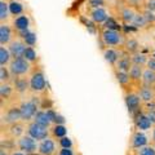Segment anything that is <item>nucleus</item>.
I'll list each match as a JSON object with an SVG mask.
<instances>
[{
  "label": "nucleus",
  "mask_w": 155,
  "mask_h": 155,
  "mask_svg": "<svg viewBox=\"0 0 155 155\" xmlns=\"http://www.w3.org/2000/svg\"><path fill=\"white\" fill-rule=\"evenodd\" d=\"M127 40V38L124 36V34L120 30H115V28H104L101 31V41L105 47L110 48H120L124 47V43Z\"/></svg>",
  "instance_id": "nucleus-1"
},
{
  "label": "nucleus",
  "mask_w": 155,
  "mask_h": 155,
  "mask_svg": "<svg viewBox=\"0 0 155 155\" xmlns=\"http://www.w3.org/2000/svg\"><path fill=\"white\" fill-rule=\"evenodd\" d=\"M8 67H9V70H11L13 78L27 76L28 74H31V71H32V64H30V62L23 57L13 58Z\"/></svg>",
  "instance_id": "nucleus-2"
},
{
  "label": "nucleus",
  "mask_w": 155,
  "mask_h": 155,
  "mask_svg": "<svg viewBox=\"0 0 155 155\" xmlns=\"http://www.w3.org/2000/svg\"><path fill=\"white\" fill-rule=\"evenodd\" d=\"M124 104H125V106H127L128 113L130 114L132 118H134L138 113H141L142 111L143 102H142V100L140 98L137 92L125 91L124 92Z\"/></svg>",
  "instance_id": "nucleus-3"
},
{
  "label": "nucleus",
  "mask_w": 155,
  "mask_h": 155,
  "mask_svg": "<svg viewBox=\"0 0 155 155\" xmlns=\"http://www.w3.org/2000/svg\"><path fill=\"white\" fill-rule=\"evenodd\" d=\"M47 88L45 75L41 69H32L30 74V91L32 93H40Z\"/></svg>",
  "instance_id": "nucleus-4"
},
{
  "label": "nucleus",
  "mask_w": 155,
  "mask_h": 155,
  "mask_svg": "<svg viewBox=\"0 0 155 155\" xmlns=\"http://www.w3.org/2000/svg\"><path fill=\"white\" fill-rule=\"evenodd\" d=\"M26 134L31 136L32 138H35L38 142L43 141L48 137H51V128H45L43 125L38 124L36 122H30L27 123V127H26Z\"/></svg>",
  "instance_id": "nucleus-5"
},
{
  "label": "nucleus",
  "mask_w": 155,
  "mask_h": 155,
  "mask_svg": "<svg viewBox=\"0 0 155 155\" xmlns=\"http://www.w3.org/2000/svg\"><path fill=\"white\" fill-rule=\"evenodd\" d=\"M19 109H21V114H22V120L25 123H30L35 118L36 113L39 111V106H38V101L35 98L23 101V102L19 105Z\"/></svg>",
  "instance_id": "nucleus-6"
},
{
  "label": "nucleus",
  "mask_w": 155,
  "mask_h": 155,
  "mask_svg": "<svg viewBox=\"0 0 155 155\" xmlns=\"http://www.w3.org/2000/svg\"><path fill=\"white\" fill-rule=\"evenodd\" d=\"M16 146L19 151H23L26 154H34V153H38L39 142L35 138H32L31 136L25 133L22 137H19L16 141Z\"/></svg>",
  "instance_id": "nucleus-7"
},
{
  "label": "nucleus",
  "mask_w": 155,
  "mask_h": 155,
  "mask_svg": "<svg viewBox=\"0 0 155 155\" xmlns=\"http://www.w3.org/2000/svg\"><path fill=\"white\" fill-rule=\"evenodd\" d=\"M26 127H27V123H25L23 120H19V122L5 125L7 138L13 140V141H17L19 137H22V136L26 133Z\"/></svg>",
  "instance_id": "nucleus-8"
},
{
  "label": "nucleus",
  "mask_w": 155,
  "mask_h": 155,
  "mask_svg": "<svg viewBox=\"0 0 155 155\" xmlns=\"http://www.w3.org/2000/svg\"><path fill=\"white\" fill-rule=\"evenodd\" d=\"M88 18L93 23H96V25H105L110 19V14L105 9V7L91 8L88 11Z\"/></svg>",
  "instance_id": "nucleus-9"
},
{
  "label": "nucleus",
  "mask_w": 155,
  "mask_h": 155,
  "mask_svg": "<svg viewBox=\"0 0 155 155\" xmlns=\"http://www.w3.org/2000/svg\"><path fill=\"white\" fill-rule=\"evenodd\" d=\"M22 120V114H21V109L19 106H12L5 110V113H2V127L4 124H12Z\"/></svg>",
  "instance_id": "nucleus-10"
},
{
  "label": "nucleus",
  "mask_w": 155,
  "mask_h": 155,
  "mask_svg": "<svg viewBox=\"0 0 155 155\" xmlns=\"http://www.w3.org/2000/svg\"><path fill=\"white\" fill-rule=\"evenodd\" d=\"M57 146H58V143L56 140L52 137H48L39 142L38 153L40 155H57L58 150H60V149H57Z\"/></svg>",
  "instance_id": "nucleus-11"
},
{
  "label": "nucleus",
  "mask_w": 155,
  "mask_h": 155,
  "mask_svg": "<svg viewBox=\"0 0 155 155\" xmlns=\"http://www.w3.org/2000/svg\"><path fill=\"white\" fill-rule=\"evenodd\" d=\"M30 17L27 16V14H21V16L18 17H14L13 21H12V27L14 28V31H16L17 35L19 34H23L30 30Z\"/></svg>",
  "instance_id": "nucleus-12"
},
{
  "label": "nucleus",
  "mask_w": 155,
  "mask_h": 155,
  "mask_svg": "<svg viewBox=\"0 0 155 155\" xmlns=\"http://www.w3.org/2000/svg\"><path fill=\"white\" fill-rule=\"evenodd\" d=\"M129 145L132 149L138 150V149L149 145V138H147V136L145 134V132L136 129V130H133V133L129 138Z\"/></svg>",
  "instance_id": "nucleus-13"
},
{
  "label": "nucleus",
  "mask_w": 155,
  "mask_h": 155,
  "mask_svg": "<svg viewBox=\"0 0 155 155\" xmlns=\"http://www.w3.org/2000/svg\"><path fill=\"white\" fill-rule=\"evenodd\" d=\"M14 28L8 23H0V45L8 47L14 40Z\"/></svg>",
  "instance_id": "nucleus-14"
},
{
  "label": "nucleus",
  "mask_w": 155,
  "mask_h": 155,
  "mask_svg": "<svg viewBox=\"0 0 155 155\" xmlns=\"http://www.w3.org/2000/svg\"><path fill=\"white\" fill-rule=\"evenodd\" d=\"M133 124H134L136 129L142 130V132H146V130H149V129H153V127H154V124L151 123V120L147 118V115L143 113V110L133 118Z\"/></svg>",
  "instance_id": "nucleus-15"
},
{
  "label": "nucleus",
  "mask_w": 155,
  "mask_h": 155,
  "mask_svg": "<svg viewBox=\"0 0 155 155\" xmlns=\"http://www.w3.org/2000/svg\"><path fill=\"white\" fill-rule=\"evenodd\" d=\"M137 9H134L132 7H128V5H124L120 8L119 11V19L122 21L123 25L125 26H130L133 23V19L136 17V14H137Z\"/></svg>",
  "instance_id": "nucleus-16"
},
{
  "label": "nucleus",
  "mask_w": 155,
  "mask_h": 155,
  "mask_svg": "<svg viewBox=\"0 0 155 155\" xmlns=\"http://www.w3.org/2000/svg\"><path fill=\"white\" fill-rule=\"evenodd\" d=\"M137 93L140 96V98L142 100L143 104L154 102V100H155V89H154V87L141 84V85H138V88H137Z\"/></svg>",
  "instance_id": "nucleus-17"
},
{
  "label": "nucleus",
  "mask_w": 155,
  "mask_h": 155,
  "mask_svg": "<svg viewBox=\"0 0 155 155\" xmlns=\"http://www.w3.org/2000/svg\"><path fill=\"white\" fill-rule=\"evenodd\" d=\"M12 84L14 87L17 94H25L26 92L30 89V78L27 76H17L13 78Z\"/></svg>",
  "instance_id": "nucleus-18"
},
{
  "label": "nucleus",
  "mask_w": 155,
  "mask_h": 155,
  "mask_svg": "<svg viewBox=\"0 0 155 155\" xmlns=\"http://www.w3.org/2000/svg\"><path fill=\"white\" fill-rule=\"evenodd\" d=\"M26 48H27V45L25 44V41H23L22 39H14L11 44L8 45V49H9V52L12 53L13 58L23 57Z\"/></svg>",
  "instance_id": "nucleus-19"
},
{
  "label": "nucleus",
  "mask_w": 155,
  "mask_h": 155,
  "mask_svg": "<svg viewBox=\"0 0 155 155\" xmlns=\"http://www.w3.org/2000/svg\"><path fill=\"white\" fill-rule=\"evenodd\" d=\"M102 56H104V60L107 62L109 65L111 66H115L116 62H118V60L120 58V52L116 49V48H110V47H106L105 49L102 51Z\"/></svg>",
  "instance_id": "nucleus-20"
},
{
  "label": "nucleus",
  "mask_w": 155,
  "mask_h": 155,
  "mask_svg": "<svg viewBox=\"0 0 155 155\" xmlns=\"http://www.w3.org/2000/svg\"><path fill=\"white\" fill-rule=\"evenodd\" d=\"M143 71L145 67L143 66H138V65H132L129 70V76L132 79L133 84L141 85L142 84V76H143Z\"/></svg>",
  "instance_id": "nucleus-21"
},
{
  "label": "nucleus",
  "mask_w": 155,
  "mask_h": 155,
  "mask_svg": "<svg viewBox=\"0 0 155 155\" xmlns=\"http://www.w3.org/2000/svg\"><path fill=\"white\" fill-rule=\"evenodd\" d=\"M115 79L119 83V85L122 87L124 91H127L130 85L133 84L132 79L129 76V72H124V71H116L115 70Z\"/></svg>",
  "instance_id": "nucleus-22"
},
{
  "label": "nucleus",
  "mask_w": 155,
  "mask_h": 155,
  "mask_svg": "<svg viewBox=\"0 0 155 155\" xmlns=\"http://www.w3.org/2000/svg\"><path fill=\"white\" fill-rule=\"evenodd\" d=\"M34 122H36L38 124H40L45 128H51L53 125V122L49 118V115H48L47 110H39L35 115V118H34Z\"/></svg>",
  "instance_id": "nucleus-23"
},
{
  "label": "nucleus",
  "mask_w": 155,
  "mask_h": 155,
  "mask_svg": "<svg viewBox=\"0 0 155 155\" xmlns=\"http://www.w3.org/2000/svg\"><path fill=\"white\" fill-rule=\"evenodd\" d=\"M132 61H130V56L125 54V56H120V58L116 62V65L114 66V69L116 71H124V72H129L130 67H132Z\"/></svg>",
  "instance_id": "nucleus-24"
},
{
  "label": "nucleus",
  "mask_w": 155,
  "mask_h": 155,
  "mask_svg": "<svg viewBox=\"0 0 155 155\" xmlns=\"http://www.w3.org/2000/svg\"><path fill=\"white\" fill-rule=\"evenodd\" d=\"M14 93H16V91H14V87L12 83H0V98H2V102L11 100Z\"/></svg>",
  "instance_id": "nucleus-25"
},
{
  "label": "nucleus",
  "mask_w": 155,
  "mask_h": 155,
  "mask_svg": "<svg viewBox=\"0 0 155 155\" xmlns=\"http://www.w3.org/2000/svg\"><path fill=\"white\" fill-rule=\"evenodd\" d=\"M9 12L13 18L18 17L21 14H25V5L19 0H9Z\"/></svg>",
  "instance_id": "nucleus-26"
},
{
  "label": "nucleus",
  "mask_w": 155,
  "mask_h": 155,
  "mask_svg": "<svg viewBox=\"0 0 155 155\" xmlns=\"http://www.w3.org/2000/svg\"><path fill=\"white\" fill-rule=\"evenodd\" d=\"M123 49L127 54L130 56V54H133V53L140 52V43H138L137 39H134V38H127Z\"/></svg>",
  "instance_id": "nucleus-27"
},
{
  "label": "nucleus",
  "mask_w": 155,
  "mask_h": 155,
  "mask_svg": "<svg viewBox=\"0 0 155 155\" xmlns=\"http://www.w3.org/2000/svg\"><path fill=\"white\" fill-rule=\"evenodd\" d=\"M67 136V128L65 124H53L51 127V137L58 141L60 138Z\"/></svg>",
  "instance_id": "nucleus-28"
},
{
  "label": "nucleus",
  "mask_w": 155,
  "mask_h": 155,
  "mask_svg": "<svg viewBox=\"0 0 155 155\" xmlns=\"http://www.w3.org/2000/svg\"><path fill=\"white\" fill-rule=\"evenodd\" d=\"M12 60H13V56L9 52L8 47L0 45V66H9Z\"/></svg>",
  "instance_id": "nucleus-29"
},
{
  "label": "nucleus",
  "mask_w": 155,
  "mask_h": 155,
  "mask_svg": "<svg viewBox=\"0 0 155 155\" xmlns=\"http://www.w3.org/2000/svg\"><path fill=\"white\" fill-rule=\"evenodd\" d=\"M9 17H11L9 2H7V0H0V23H7Z\"/></svg>",
  "instance_id": "nucleus-30"
},
{
  "label": "nucleus",
  "mask_w": 155,
  "mask_h": 155,
  "mask_svg": "<svg viewBox=\"0 0 155 155\" xmlns=\"http://www.w3.org/2000/svg\"><path fill=\"white\" fill-rule=\"evenodd\" d=\"M19 39H22L23 41H25V44L27 47H35L36 45V34L32 32V31H26L23 34H19Z\"/></svg>",
  "instance_id": "nucleus-31"
},
{
  "label": "nucleus",
  "mask_w": 155,
  "mask_h": 155,
  "mask_svg": "<svg viewBox=\"0 0 155 155\" xmlns=\"http://www.w3.org/2000/svg\"><path fill=\"white\" fill-rule=\"evenodd\" d=\"M147 60L149 57L145 54V53H141V52H137V53H133L130 54V61H132L133 65H138V66H146L147 64Z\"/></svg>",
  "instance_id": "nucleus-32"
},
{
  "label": "nucleus",
  "mask_w": 155,
  "mask_h": 155,
  "mask_svg": "<svg viewBox=\"0 0 155 155\" xmlns=\"http://www.w3.org/2000/svg\"><path fill=\"white\" fill-rule=\"evenodd\" d=\"M132 26H134L136 28H146V27L149 26L147 19H146V17L143 16V13H142L141 11H138L137 14H136Z\"/></svg>",
  "instance_id": "nucleus-33"
},
{
  "label": "nucleus",
  "mask_w": 155,
  "mask_h": 155,
  "mask_svg": "<svg viewBox=\"0 0 155 155\" xmlns=\"http://www.w3.org/2000/svg\"><path fill=\"white\" fill-rule=\"evenodd\" d=\"M142 84L150 85V87H154L155 85V71L149 70V69L145 67L143 76H142Z\"/></svg>",
  "instance_id": "nucleus-34"
},
{
  "label": "nucleus",
  "mask_w": 155,
  "mask_h": 155,
  "mask_svg": "<svg viewBox=\"0 0 155 155\" xmlns=\"http://www.w3.org/2000/svg\"><path fill=\"white\" fill-rule=\"evenodd\" d=\"M13 75L8 66H0V83H12Z\"/></svg>",
  "instance_id": "nucleus-35"
},
{
  "label": "nucleus",
  "mask_w": 155,
  "mask_h": 155,
  "mask_svg": "<svg viewBox=\"0 0 155 155\" xmlns=\"http://www.w3.org/2000/svg\"><path fill=\"white\" fill-rule=\"evenodd\" d=\"M23 58H26L30 64H35V62L38 61V53L35 51V48L27 47L26 51H25V54H23Z\"/></svg>",
  "instance_id": "nucleus-36"
},
{
  "label": "nucleus",
  "mask_w": 155,
  "mask_h": 155,
  "mask_svg": "<svg viewBox=\"0 0 155 155\" xmlns=\"http://www.w3.org/2000/svg\"><path fill=\"white\" fill-rule=\"evenodd\" d=\"M124 4L128 5V7H132L134 9H137V11H142L145 0H124Z\"/></svg>",
  "instance_id": "nucleus-37"
},
{
  "label": "nucleus",
  "mask_w": 155,
  "mask_h": 155,
  "mask_svg": "<svg viewBox=\"0 0 155 155\" xmlns=\"http://www.w3.org/2000/svg\"><path fill=\"white\" fill-rule=\"evenodd\" d=\"M137 155H155V146L154 145H146L137 150Z\"/></svg>",
  "instance_id": "nucleus-38"
},
{
  "label": "nucleus",
  "mask_w": 155,
  "mask_h": 155,
  "mask_svg": "<svg viewBox=\"0 0 155 155\" xmlns=\"http://www.w3.org/2000/svg\"><path fill=\"white\" fill-rule=\"evenodd\" d=\"M57 143H58V147H72V140L70 137H67V136L60 138Z\"/></svg>",
  "instance_id": "nucleus-39"
},
{
  "label": "nucleus",
  "mask_w": 155,
  "mask_h": 155,
  "mask_svg": "<svg viewBox=\"0 0 155 155\" xmlns=\"http://www.w3.org/2000/svg\"><path fill=\"white\" fill-rule=\"evenodd\" d=\"M141 12L143 13V16L146 17L147 22H149V26H153V25H155V13L150 12V11H146V9H142Z\"/></svg>",
  "instance_id": "nucleus-40"
},
{
  "label": "nucleus",
  "mask_w": 155,
  "mask_h": 155,
  "mask_svg": "<svg viewBox=\"0 0 155 155\" xmlns=\"http://www.w3.org/2000/svg\"><path fill=\"white\" fill-rule=\"evenodd\" d=\"M143 9H146V11H150V12L155 13V0H145Z\"/></svg>",
  "instance_id": "nucleus-41"
},
{
  "label": "nucleus",
  "mask_w": 155,
  "mask_h": 155,
  "mask_svg": "<svg viewBox=\"0 0 155 155\" xmlns=\"http://www.w3.org/2000/svg\"><path fill=\"white\" fill-rule=\"evenodd\" d=\"M89 9L91 8H100L106 4V0H89Z\"/></svg>",
  "instance_id": "nucleus-42"
},
{
  "label": "nucleus",
  "mask_w": 155,
  "mask_h": 155,
  "mask_svg": "<svg viewBox=\"0 0 155 155\" xmlns=\"http://www.w3.org/2000/svg\"><path fill=\"white\" fill-rule=\"evenodd\" d=\"M143 113L147 115V118L151 120V123L155 125V109L154 107H150V109H145Z\"/></svg>",
  "instance_id": "nucleus-43"
},
{
  "label": "nucleus",
  "mask_w": 155,
  "mask_h": 155,
  "mask_svg": "<svg viewBox=\"0 0 155 155\" xmlns=\"http://www.w3.org/2000/svg\"><path fill=\"white\" fill-rule=\"evenodd\" d=\"M57 155H75L72 147H60Z\"/></svg>",
  "instance_id": "nucleus-44"
},
{
  "label": "nucleus",
  "mask_w": 155,
  "mask_h": 155,
  "mask_svg": "<svg viewBox=\"0 0 155 155\" xmlns=\"http://www.w3.org/2000/svg\"><path fill=\"white\" fill-rule=\"evenodd\" d=\"M146 69L149 70H153L155 71V57H149V60H147V64H146Z\"/></svg>",
  "instance_id": "nucleus-45"
},
{
  "label": "nucleus",
  "mask_w": 155,
  "mask_h": 155,
  "mask_svg": "<svg viewBox=\"0 0 155 155\" xmlns=\"http://www.w3.org/2000/svg\"><path fill=\"white\" fill-rule=\"evenodd\" d=\"M11 154H12V151L8 147H4V146L0 147V155H11Z\"/></svg>",
  "instance_id": "nucleus-46"
},
{
  "label": "nucleus",
  "mask_w": 155,
  "mask_h": 155,
  "mask_svg": "<svg viewBox=\"0 0 155 155\" xmlns=\"http://www.w3.org/2000/svg\"><path fill=\"white\" fill-rule=\"evenodd\" d=\"M11 155H28V154L23 153V151H19V150H13Z\"/></svg>",
  "instance_id": "nucleus-47"
},
{
  "label": "nucleus",
  "mask_w": 155,
  "mask_h": 155,
  "mask_svg": "<svg viewBox=\"0 0 155 155\" xmlns=\"http://www.w3.org/2000/svg\"><path fill=\"white\" fill-rule=\"evenodd\" d=\"M151 141H153V143H155V125L153 127V133H151Z\"/></svg>",
  "instance_id": "nucleus-48"
},
{
  "label": "nucleus",
  "mask_w": 155,
  "mask_h": 155,
  "mask_svg": "<svg viewBox=\"0 0 155 155\" xmlns=\"http://www.w3.org/2000/svg\"><path fill=\"white\" fill-rule=\"evenodd\" d=\"M28 155H40L39 153H34V154H28Z\"/></svg>",
  "instance_id": "nucleus-49"
}]
</instances>
